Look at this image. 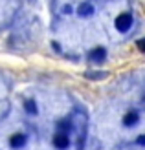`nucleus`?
I'll use <instances>...</instances> for the list:
<instances>
[{"instance_id":"f03ea898","label":"nucleus","mask_w":145,"mask_h":150,"mask_svg":"<svg viewBox=\"0 0 145 150\" xmlns=\"http://www.w3.org/2000/svg\"><path fill=\"white\" fill-rule=\"evenodd\" d=\"M53 145H55V148L59 150H64L70 146V137H68V134H63V132H59L55 137H53Z\"/></svg>"},{"instance_id":"20e7f679","label":"nucleus","mask_w":145,"mask_h":150,"mask_svg":"<svg viewBox=\"0 0 145 150\" xmlns=\"http://www.w3.org/2000/svg\"><path fill=\"white\" fill-rule=\"evenodd\" d=\"M138 114H136V112H129V114L125 115V119H123V125L125 126H134L136 123H138Z\"/></svg>"},{"instance_id":"9d476101","label":"nucleus","mask_w":145,"mask_h":150,"mask_svg":"<svg viewBox=\"0 0 145 150\" xmlns=\"http://www.w3.org/2000/svg\"><path fill=\"white\" fill-rule=\"evenodd\" d=\"M138 143H140L141 146H145V136H140V137H138Z\"/></svg>"},{"instance_id":"423d86ee","label":"nucleus","mask_w":145,"mask_h":150,"mask_svg":"<svg viewBox=\"0 0 145 150\" xmlns=\"http://www.w3.org/2000/svg\"><path fill=\"white\" fill-rule=\"evenodd\" d=\"M92 13H94V7L90 6V4H83L79 7V15H81V17H90Z\"/></svg>"},{"instance_id":"f257e3e1","label":"nucleus","mask_w":145,"mask_h":150,"mask_svg":"<svg viewBox=\"0 0 145 150\" xmlns=\"http://www.w3.org/2000/svg\"><path fill=\"white\" fill-rule=\"evenodd\" d=\"M131 26H132V17H131V15L123 13V15H119V17L116 18V28H118V31H129V29H131Z\"/></svg>"},{"instance_id":"7ed1b4c3","label":"nucleus","mask_w":145,"mask_h":150,"mask_svg":"<svg viewBox=\"0 0 145 150\" xmlns=\"http://www.w3.org/2000/svg\"><path fill=\"white\" fill-rule=\"evenodd\" d=\"M9 145H11L13 148L24 146V145H26V136H22V134H15V136H11V139H9Z\"/></svg>"},{"instance_id":"1a4fd4ad","label":"nucleus","mask_w":145,"mask_h":150,"mask_svg":"<svg viewBox=\"0 0 145 150\" xmlns=\"http://www.w3.org/2000/svg\"><path fill=\"white\" fill-rule=\"evenodd\" d=\"M138 48H140V50H141V51H145V39H143V40H140V42H138Z\"/></svg>"},{"instance_id":"6e6552de","label":"nucleus","mask_w":145,"mask_h":150,"mask_svg":"<svg viewBox=\"0 0 145 150\" xmlns=\"http://www.w3.org/2000/svg\"><path fill=\"white\" fill-rule=\"evenodd\" d=\"M59 128L63 130V134H66L68 130H72V125L68 123V121H61V123H59Z\"/></svg>"},{"instance_id":"39448f33","label":"nucleus","mask_w":145,"mask_h":150,"mask_svg":"<svg viewBox=\"0 0 145 150\" xmlns=\"http://www.w3.org/2000/svg\"><path fill=\"white\" fill-rule=\"evenodd\" d=\"M90 59H92V61H96V62H101L103 59H105V50H103V48H96L92 53H90Z\"/></svg>"},{"instance_id":"0eeeda50","label":"nucleus","mask_w":145,"mask_h":150,"mask_svg":"<svg viewBox=\"0 0 145 150\" xmlns=\"http://www.w3.org/2000/svg\"><path fill=\"white\" fill-rule=\"evenodd\" d=\"M24 106H26V112H28V114H37V104H35L33 101H26Z\"/></svg>"}]
</instances>
